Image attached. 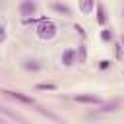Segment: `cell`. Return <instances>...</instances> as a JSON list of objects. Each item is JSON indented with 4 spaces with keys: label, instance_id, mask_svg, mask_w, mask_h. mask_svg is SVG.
I'll return each instance as SVG.
<instances>
[{
    "label": "cell",
    "instance_id": "11",
    "mask_svg": "<svg viewBox=\"0 0 124 124\" xmlns=\"http://www.w3.org/2000/svg\"><path fill=\"white\" fill-rule=\"evenodd\" d=\"M101 39H103V41H105V43H110V41H112V31H110V29H107V27H105V29H103V31H101Z\"/></svg>",
    "mask_w": 124,
    "mask_h": 124
},
{
    "label": "cell",
    "instance_id": "12",
    "mask_svg": "<svg viewBox=\"0 0 124 124\" xmlns=\"http://www.w3.org/2000/svg\"><path fill=\"white\" fill-rule=\"evenodd\" d=\"M37 89L39 91H54L56 85L54 83H37Z\"/></svg>",
    "mask_w": 124,
    "mask_h": 124
},
{
    "label": "cell",
    "instance_id": "2",
    "mask_svg": "<svg viewBox=\"0 0 124 124\" xmlns=\"http://www.w3.org/2000/svg\"><path fill=\"white\" fill-rule=\"evenodd\" d=\"M17 12L21 17H31L37 14V0H21L17 6Z\"/></svg>",
    "mask_w": 124,
    "mask_h": 124
},
{
    "label": "cell",
    "instance_id": "7",
    "mask_svg": "<svg viewBox=\"0 0 124 124\" xmlns=\"http://www.w3.org/2000/svg\"><path fill=\"white\" fill-rule=\"evenodd\" d=\"M50 6V10L52 12H56V14H60V16H72V8L68 6V4H64V2H50L48 4Z\"/></svg>",
    "mask_w": 124,
    "mask_h": 124
},
{
    "label": "cell",
    "instance_id": "8",
    "mask_svg": "<svg viewBox=\"0 0 124 124\" xmlns=\"http://www.w3.org/2000/svg\"><path fill=\"white\" fill-rule=\"evenodd\" d=\"M93 6H95V0H79V12L83 16H89L93 12Z\"/></svg>",
    "mask_w": 124,
    "mask_h": 124
},
{
    "label": "cell",
    "instance_id": "4",
    "mask_svg": "<svg viewBox=\"0 0 124 124\" xmlns=\"http://www.w3.org/2000/svg\"><path fill=\"white\" fill-rule=\"evenodd\" d=\"M60 60H62V64L64 66H72L76 60H78V50L76 48H64L62 50V56H60Z\"/></svg>",
    "mask_w": 124,
    "mask_h": 124
},
{
    "label": "cell",
    "instance_id": "6",
    "mask_svg": "<svg viewBox=\"0 0 124 124\" xmlns=\"http://www.w3.org/2000/svg\"><path fill=\"white\" fill-rule=\"evenodd\" d=\"M76 103H83V105H101V97L91 95V93H83V95H76L74 97Z\"/></svg>",
    "mask_w": 124,
    "mask_h": 124
},
{
    "label": "cell",
    "instance_id": "1",
    "mask_svg": "<svg viewBox=\"0 0 124 124\" xmlns=\"http://www.w3.org/2000/svg\"><path fill=\"white\" fill-rule=\"evenodd\" d=\"M56 33H58V27H56V23H54L52 19H46V17H45L43 21H39V23L35 25V35H37L39 39H43V41L54 39Z\"/></svg>",
    "mask_w": 124,
    "mask_h": 124
},
{
    "label": "cell",
    "instance_id": "16",
    "mask_svg": "<svg viewBox=\"0 0 124 124\" xmlns=\"http://www.w3.org/2000/svg\"><path fill=\"white\" fill-rule=\"evenodd\" d=\"M122 45H124V35H122Z\"/></svg>",
    "mask_w": 124,
    "mask_h": 124
},
{
    "label": "cell",
    "instance_id": "9",
    "mask_svg": "<svg viewBox=\"0 0 124 124\" xmlns=\"http://www.w3.org/2000/svg\"><path fill=\"white\" fill-rule=\"evenodd\" d=\"M97 23L99 25H105L107 23V14H105L103 4H97Z\"/></svg>",
    "mask_w": 124,
    "mask_h": 124
},
{
    "label": "cell",
    "instance_id": "14",
    "mask_svg": "<svg viewBox=\"0 0 124 124\" xmlns=\"http://www.w3.org/2000/svg\"><path fill=\"white\" fill-rule=\"evenodd\" d=\"M78 60L79 62H85V46L79 45V52H78Z\"/></svg>",
    "mask_w": 124,
    "mask_h": 124
},
{
    "label": "cell",
    "instance_id": "17",
    "mask_svg": "<svg viewBox=\"0 0 124 124\" xmlns=\"http://www.w3.org/2000/svg\"><path fill=\"white\" fill-rule=\"evenodd\" d=\"M122 17H124V8H122Z\"/></svg>",
    "mask_w": 124,
    "mask_h": 124
},
{
    "label": "cell",
    "instance_id": "13",
    "mask_svg": "<svg viewBox=\"0 0 124 124\" xmlns=\"http://www.w3.org/2000/svg\"><path fill=\"white\" fill-rule=\"evenodd\" d=\"M6 35H8V31H6V23L2 21V27H0V43H2V45L6 43Z\"/></svg>",
    "mask_w": 124,
    "mask_h": 124
},
{
    "label": "cell",
    "instance_id": "3",
    "mask_svg": "<svg viewBox=\"0 0 124 124\" xmlns=\"http://www.w3.org/2000/svg\"><path fill=\"white\" fill-rule=\"evenodd\" d=\"M2 93H6L8 97H12V99H16V101H19V103H23V105L35 107V99H33V97H27V95H23L21 91H8V89H4Z\"/></svg>",
    "mask_w": 124,
    "mask_h": 124
},
{
    "label": "cell",
    "instance_id": "10",
    "mask_svg": "<svg viewBox=\"0 0 124 124\" xmlns=\"http://www.w3.org/2000/svg\"><path fill=\"white\" fill-rule=\"evenodd\" d=\"M116 107H118V101H112V103H108V105H103V107H101V112H114Z\"/></svg>",
    "mask_w": 124,
    "mask_h": 124
},
{
    "label": "cell",
    "instance_id": "15",
    "mask_svg": "<svg viewBox=\"0 0 124 124\" xmlns=\"http://www.w3.org/2000/svg\"><path fill=\"white\" fill-rule=\"evenodd\" d=\"M107 68H110V60H101L99 62V70H107Z\"/></svg>",
    "mask_w": 124,
    "mask_h": 124
},
{
    "label": "cell",
    "instance_id": "5",
    "mask_svg": "<svg viewBox=\"0 0 124 124\" xmlns=\"http://www.w3.org/2000/svg\"><path fill=\"white\" fill-rule=\"evenodd\" d=\"M21 66H23V70L33 72V74L43 70V62H41V60H37V58H25V60L21 62Z\"/></svg>",
    "mask_w": 124,
    "mask_h": 124
}]
</instances>
